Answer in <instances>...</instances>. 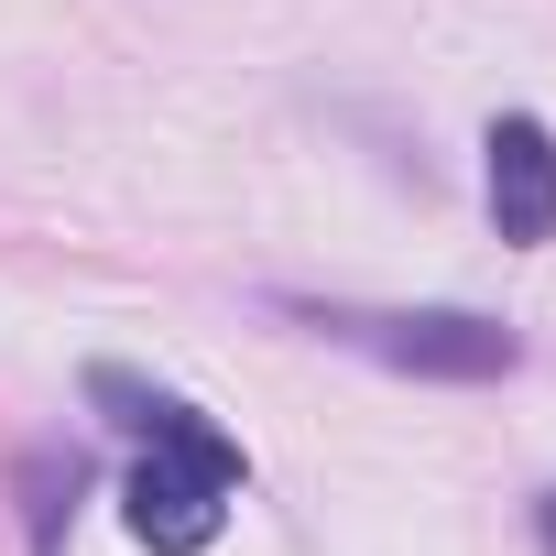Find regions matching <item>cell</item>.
<instances>
[{
    "label": "cell",
    "instance_id": "obj_1",
    "mask_svg": "<svg viewBox=\"0 0 556 556\" xmlns=\"http://www.w3.org/2000/svg\"><path fill=\"white\" fill-rule=\"evenodd\" d=\"M142 437H153V458L131 469V534H142L153 556H197V545H218L229 491H240V447H229L197 404H175V393H164V415H153Z\"/></svg>",
    "mask_w": 556,
    "mask_h": 556
},
{
    "label": "cell",
    "instance_id": "obj_2",
    "mask_svg": "<svg viewBox=\"0 0 556 556\" xmlns=\"http://www.w3.org/2000/svg\"><path fill=\"white\" fill-rule=\"evenodd\" d=\"M317 328L350 339V350H371V361H393V371H426V382H502V371L523 361L513 328L458 317V306H393V317H371V306H317Z\"/></svg>",
    "mask_w": 556,
    "mask_h": 556
},
{
    "label": "cell",
    "instance_id": "obj_3",
    "mask_svg": "<svg viewBox=\"0 0 556 556\" xmlns=\"http://www.w3.org/2000/svg\"><path fill=\"white\" fill-rule=\"evenodd\" d=\"M491 229L502 240H556V131L545 121H491Z\"/></svg>",
    "mask_w": 556,
    "mask_h": 556
},
{
    "label": "cell",
    "instance_id": "obj_4",
    "mask_svg": "<svg viewBox=\"0 0 556 556\" xmlns=\"http://www.w3.org/2000/svg\"><path fill=\"white\" fill-rule=\"evenodd\" d=\"M88 469H77V447H45L34 469H23V491H34V556H55V513H66V491H77Z\"/></svg>",
    "mask_w": 556,
    "mask_h": 556
},
{
    "label": "cell",
    "instance_id": "obj_5",
    "mask_svg": "<svg viewBox=\"0 0 556 556\" xmlns=\"http://www.w3.org/2000/svg\"><path fill=\"white\" fill-rule=\"evenodd\" d=\"M534 534H545V556H556V491H545V502H534Z\"/></svg>",
    "mask_w": 556,
    "mask_h": 556
}]
</instances>
